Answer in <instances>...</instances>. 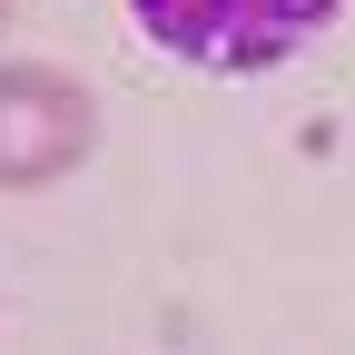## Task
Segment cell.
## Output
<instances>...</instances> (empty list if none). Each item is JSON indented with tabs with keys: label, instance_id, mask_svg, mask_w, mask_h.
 <instances>
[{
	"label": "cell",
	"instance_id": "2",
	"mask_svg": "<svg viewBox=\"0 0 355 355\" xmlns=\"http://www.w3.org/2000/svg\"><path fill=\"white\" fill-rule=\"evenodd\" d=\"M99 148V109L69 69L10 60L0 69V188H50Z\"/></svg>",
	"mask_w": 355,
	"mask_h": 355
},
{
	"label": "cell",
	"instance_id": "1",
	"mask_svg": "<svg viewBox=\"0 0 355 355\" xmlns=\"http://www.w3.org/2000/svg\"><path fill=\"white\" fill-rule=\"evenodd\" d=\"M128 10H139V30L168 60L217 69V79H247V69L296 60L306 40L336 20V0H128Z\"/></svg>",
	"mask_w": 355,
	"mask_h": 355
},
{
	"label": "cell",
	"instance_id": "3",
	"mask_svg": "<svg viewBox=\"0 0 355 355\" xmlns=\"http://www.w3.org/2000/svg\"><path fill=\"white\" fill-rule=\"evenodd\" d=\"M0 20H10V0H0Z\"/></svg>",
	"mask_w": 355,
	"mask_h": 355
}]
</instances>
